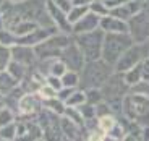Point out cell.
Instances as JSON below:
<instances>
[{
	"label": "cell",
	"instance_id": "cell-1",
	"mask_svg": "<svg viewBox=\"0 0 149 141\" xmlns=\"http://www.w3.org/2000/svg\"><path fill=\"white\" fill-rule=\"evenodd\" d=\"M113 71H115L113 67L109 65L105 60L102 59L89 60V62L84 63L83 70L79 71V88L81 89L102 88Z\"/></svg>",
	"mask_w": 149,
	"mask_h": 141
},
{
	"label": "cell",
	"instance_id": "cell-2",
	"mask_svg": "<svg viewBox=\"0 0 149 141\" xmlns=\"http://www.w3.org/2000/svg\"><path fill=\"white\" fill-rule=\"evenodd\" d=\"M101 89H102L104 101L110 105L112 112H113L115 115H118V114L122 115L123 97L130 93V86L127 84V81H125V78H123V73L113 71Z\"/></svg>",
	"mask_w": 149,
	"mask_h": 141
},
{
	"label": "cell",
	"instance_id": "cell-3",
	"mask_svg": "<svg viewBox=\"0 0 149 141\" xmlns=\"http://www.w3.org/2000/svg\"><path fill=\"white\" fill-rule=\"evenodd\" d=\"M122 115L141 126L149 125V96L141 93H128L123 97Z\"/></svg>",
	"mask_w": 149,
	"mask_h": 141
},
{
	"label": "cell",
	"instance_id": "cell-4",
	"mask_svg": "<svg viewBox=\"0 0 149 141\" xmlns=\"http://www.w3.org/2000/svg\"><path fill=\"white\" fill-rule=\"evenodd\" d=\"M133 44L134 42L128 33H105L101 59L113 67L117 60L120 59V55Z\"/></svg>",
	"mask_w": 149,
	"mask_h": 141
},
{
	"label": "cell",
	"instance_id": "cell-5",
	"mask_svg": "<svg viewBox=\"0 0 149 141\" xmlns=\"http://www.w3.org/2000/svg\"><path fill=\"white\" fill-rule=\"evenodd\" d=\"M104 36H105V33L101 29V28L93 29V31H88V33L73 34L74 42L79 45L81 52L84 54L86 62L101 59V55H102V44H104Z\"/></svg>",
	"mask_w": 149,
	"mask_h": 141
},
{
	"label": "cell",
	"instance_id": "cell-6",
	"mask_svg": "<svg viewBox=\"0 0 149 141\" xmlns=\"http://www.w3.org/2000/svg\"><path fill=\"white\" fill-rule=\"evenodd\" d=\"M71 39H73V34L58 31V33L52 34L50 37H47L45 41H42L41 44L34 45V52H36L39 60L55 59V57H60L62 50L67 47V44Z\"/></svg>",
	"mask_w": 149,
	"mask_h": 141
},
{
	"label": "cell",
	"instance_id": "cell-7",
	"mask_svg": "<svg viewBox=\"0 0 149 141\" xmlns=\"http://www.w3.org/2000/svg\"><path fill=\"white\" fill-rule=\"evenodd\" d=\"M148 54H149V50H148V47H146V42L144 44H136V42H134L133 45H130V47L120 55V59L117 60V63L113 65V70L118 71V73H125L127 70L133 68L134 65L141 63L143 60L148 57Z\"/></svg>",
	"mask_w": 149,
	"mask_h": 141
},
{
	"label": "cell",
	"instance_id": "cell-8",
	"mask_svg": "<svg viewBox=\"0 0 149 141\" xmlns=\"http://www.w3.org/2000/svg\"><path fill=\"white\" fill-rule=\"evenodd\" d=\"M128 34L136 44L149 41V15L146 11H139L128 20Z\"/></svg>",
	"mask_w": 149,
	"mask_h": 141
},
{
	"label": "cell",
	"instance_id": "cell-9",
	"mask_svg": "<svg viewBox=\"0 0 149 141\" xmlns=\"http://www.w3.org/2000/svg\"><path fill=\"white\" fill-rule=\"evenodd\" d=\"M60 59L67 63L68 70H74V71H81L83 67H84V63H86L84 54L81 52V49L74 42V39H71L67 44V47L62 50Z\"/></svg>",
	"mask_w": 149,
	"mask_h": 141
},
{
	"label": "cell",
	"instance_id": "cell-10",
	"mask_svg": "<svg viewBox=\"0 0 149 141\" xmlns=\"http://www.w3.org/2000/svg\"><path fill=\"white\" fill-rule=\"evenodd\" d=\"M45 7H47L49 15H50V18H52L54 24L58 28V31L71 34V23L68 21L67 11H63L62 8H58L52 0H45Z\"/></svg>",
	"mask_w": 149,
	"mask_h": 141
},
{
	"label": "cell",
	"instance_id": "cell-11",
	"mask_svg": "<svg viewBox=\"0 0 149 141\" xmlns=\"http://www.w3.org/2000/svg\"><path fill=\"white\" fill-rule=\"evenodd\" d=\"M18 109L23 115H33L36 112L42 110V99L37 93H24L23 96H19L18 101Z\"/></svg>",
	"mask_w": 149,
	"mask_h": 141
},
{
	"label": "cell",
	"instance_id": "cell-12",
	"mask_svg": "<svg viewBox=\"0 0 149 141\" xmlns=\"http://www.w3.org/2000/svg\"><path fill=\"white\" fill-rule=\"evenodd\" d=\"M11 59L23 63V65H26V67H31L37 60V55L34 52V47H31V45L15 44L11 45Z\"/></svg>",
	"mask_w": 149,
	"mask_h": 141
},
{
	"label": "cell",
	"instance_id": "cell-13",
	"mask_svg": "<svg viewBox=\"0 0 149 141\" xmlns=\"http://www.w3.org/2000/svg\"><path fill=\"white\" fill-rule=\"evenodd\" d=\"M60 130H62V135H63L65 140H81V138H86L83 135H88L84 126L71 122L65 115L60 117Z\"/></svg>",
	"mask_w": 149,
	"mask_h": 141
},
{
	"label": "cell",
	"instance_id": "cell-14",
	"mask_svg": "<svg viewBox=\"0 0 149 141\" xmlns=\"http://www.w3.org/2000/svg\"><path fill=\"white\" fill-rule=\"evenodd\" d=\"M99 28L104 33H128V21L109 13L105 16H101Z\"/></svg>",
	"mask_w": 149,
	"mask_h": 141
},
{
	"label": "cell",
	"instance_id": "cell-15",
	"mask_svg": "<svg viewBox=\"0 0 149 141\" xmlns=\"http://www.w3.org/2000/svg\"><path fill=\"white\" fill-rule=\"evenodd\" d=\"M99 21H101V16L93 13V11H88L81 20H78V21L71 26V34L88 33V31L97 29V28H99Z\"/></svg>",
	"mask_w": 149,
	"mask_h": 141
},
{
	"label": "cell",
	"instance_id": "cell-16",
	"mask_svg": "<svg viewBox=\"0 0 149 141\" xmlns=\"http://www.w3.org/2000/svg\"><path fill=\"white\" fill-rule=\"evenodd\" d=\"M18 83H19L18 80L13 78L7 70L0 71V93H2V96H7L13 89H16L18 88Z\"/></svg>",
	"mask_w": 149,
	"mask_h": 141
},
{
	"label": "cell",
	"instance_id": "cell-17",
	"mask_svg": "<svg viewBox=\"0 0 149 141\" xmlns=\"http://www.w3.org/2000/svg\"><path fill=\"white\" fill-rule=\"evenodd\" d=\"M26 70H28L26 65H23V63L16 62V60H13V59H11V62L8 63V67H7V71L13 76V78L18 80V81H23V80L26 78Z\"/></svg>",
	"mask_w": 149,
	"mask_h": 141
},
{
	"label": "cell",
	"instance_id": "cell-18",
	"mask_svg": "<svg viewBox=\"0 0 149 141\" xmlns=\"http://www.w3.org/2000/svg\"><path fill=\"white\" fill-rule=\"evenodd\" d=\"M42 105H44L45 109H49L50 112H54V114H57L58 117H62L65 112V102L62 99H58V97H52V99H45L42 101Z\"/></svg>",
	"mask_w": 149,
	"mask_h": 141
},
{
	"label": "cell",
	"instance_id": "cell-19",
	"mask_svg": "<svg viewBox=\"0 0 149 141\" xmlns=\"http://www.w3.org/2000/svg\"><path fill=\"white\" fill-rule=\"evenodd\" d=\"M123 78H125V81H127V84L130 86H134L136 83H139L143 80L141 76V63H138V65H134L133 68H130V70H127L125 73H123Z\"/></svg>",
	"mask_w": 149,
	"mask_h": 141
},
{
	"label": "cell",
	"instance_id": "cell-20",
	"mask_svg": "<svg viewBox=\"0 0 149 141\" xmlns=\"http://www.w3.org/2000/svg\"><path fill=\"white\" fill-rule=\"evenodd\" d=\"M88 11H89V7H88V5H73V7L68 10V13H67L68 21L71 23V26H73L78 20H81Z\"/></svg>",
	"mask_w": 149,
	"mask_h": 141
},
{
	"label": "cell",
	"instance_id": "cell-21",
	"mask_svg": "<svg viewBox=\"0 0 149 141\" xmlns=\"http://www.w3.org/2000/svg\"><path fill=\"white\" fill-rule=\"evenodd\" d=\"M83 102H86V94H84V89L81 88H76L70 96L67 97L65 101V105H71V107H78L81 105Z\"/></svg>",
	"mask_w": 149,
	"mask_h": 141
},
{
	"label": "cell",
	"instance_id": "cell-22",
	"mask_svg": "<svg viewBox=\"0 0 149 141\" xmlns=\"http://www.w3.org/2000/svg\"><path fill=\"white\" fill-rule=\"evenodd\" d=\"M62 84L67 88H79V71L67 70L62 75Z\"/></svg>",
	"mask_w": 149,
	"mask_h": 141
},
{
	"label": "cell",
	"instance_id": "cell-23",
	"mask_svg": "<svg viewBox=\"0 0 149 141\" xmlns=\"http://www.w3.org/2000/svg\"><path fill=\"white\" fill-rule=\"evenodd\" d=\"M115 123H117V115L115 114H109V115H104V117H99V119H97V126H99L102 131H105V135L115 126Z\"/></svg>",
	"mask_w": 149,
	"mask_h": 141
},
{
	"label": "cell",
	"instance_id": "cell-24",
	"mask_svg": "<svg viewBox=\"0 0 149 141\" xmlns=\"http://www.w3.org/2000/svg\"><path fill=\"white\" fill-rule=\"evenodd\" d=\"M84 94H86V102L96 105L99 104L101 101H104V96H102V89L101 88H89V89H84Z\"/></svg>",
	"mask_w": 149,
	"mask_h": 141
},
{
	"label": "cell",
	"instance_id": "cell-25",
	"mask_svg": "<svg viewBox=\"0 0 149 141\" xmlns=\"http://www.w3.org/2000/svg\"><path fill=\"white\" fill-rule=\"evenodd\" d=\"M63 115L67 117V119H70L71 122H74V123H78V125L84 126V119H83V115H81V112H79L78 107H71V105H67V107H65Z\"/></svg>",
	"mask_w": 149,
	"mask_h": 141
},
{
	"label": "cell",
	"instance_id": "cell-26",
	"mask_svg": "<svg viewBox=\"0 0 149 141\" xmlns=\"http://www.w3.org/2000/svg\"><path fill=\"white\" fill-rule=\"evenodd\" d=\"M10 62H11V47L0 44V71L7 70Z\"/></svg>",
	"mask_w": 149,
	"mask_h": 141
},
{
	"label": "cell",
	"instance_id": "cell-27",
	"mask_svg": "<svg viewBox=\"0 0 149 141\" xmlns=\"http://www.w3.org/2000/svg\"><path fill=\"white\" fill-rule=\"evenodd\" d=\"M109 13H110V15H113V16H117V18L125 20V21H128V20H130L131 16H133L127 3L120 5V7H115V8H110V11H109Z\"/></svg>",
	"mask_w": 149,
	"mask_h": 141
},
{
	"label": "cell",
	"instance_id": "cell-28",
	"mask_svg": "<svg viewBox=\"0 0 149 141\" xmlns=\"http://www.w3.org/2000/svg\"><path fill=\"white\" fill-rule=\"evenodd\" d=\"M16 138V123L11 122L5 126H0V140H15Z\"/></svg>",
	"mask_w": 149,
	"mask_h": 141
},
{
	"label": "cell",
	"instance_id": "cell-29",
	"mask_svg": "<svg viewBox=\"0 0 149 141\" xmlns=\"http://www.w3.org/2000/svg\"><path fill=\"white\" fill-rule=\"evenodd\" d=\"M89 11H93V13H96V15H99V16H105V15H109V7L105 5V2L104 0H94L93 3L89 5Z\"/></svg>",
	"mask_w": 149,
	"mask_h": 141
},
{
	"label": "cell",
	"instance_id": "cell-30",
	"mask_svg": "<svg viewBox=\"0 0 149 141\" xmlns=\"http://www.w3.org/2000/svg\"><path fill=\"white\" fill-rule=\"evenodd\" d=\"M78 109H79V112H81L84 120H89V119L96 117V105L89 104V102H83L81 105H78Z\"/></svg>",
	"mask_w": 149,
	"mask_h": 141
},
{
	"label": "cell",
	"instance_id": "cell-31",
	"mask_svg": "<svg viewBox=\"0 0 149 141\" xmlns=\"http://www.w3.org/2000/svg\"><path fill=\"white\" fill-rule=\"evenodd\" d=\"M37 94L41 96L42 101L45 99H52V97H57V91L52 88L50 84H47V83H44V84L41 86V88L37 89Z\"/></svg>",
	"mask_w": 149,
	"mask_h": 141
},
{
	"label": "cell",
	"instance_id": "cell-32",
	"mask_svg": "<svg viewBox=\"0 0 149 141\" xmlns=\"http://www.w3.org/2000/svg\"><path fill=\"white\" fill-rule=\"evenodd\" d=\"M15 120V114L10 110V107H2L0 109V126H5Z\"/></svg>",
	"mask_w": 149,
	"mask_h": 141
},
{
	"label": "cell",
	"instance_id": "cell-33",
	"mask_svg": "<svg viewBox=\"0 0 149 141\" xmlns=\"http://www.w3.org/2000/svg\"><path fill=\"white\" fill-rule=\"evenodd\" d=\"M109 114H113L110 109V105L105 102V101H101L99 104H96V117H104V115H109Z\"/></svg>",
	"mask_w": 149,
	"mask_h": 141
},
{
	"label": "cell",
	"instance_id": "cell-34",
	"mask_svg": "<svg viewBox=\"0 0 149 141\" xmlns=\"http://www.w3.org/2000/svg\"><path fill=\"white\" fill-rule=\"evenodd\" d=\"M45 83L50 84L55 91H60V89L63 88V84H62V78H60V76H55V75H47V76H45Z\"/></svg>",
	"mask_w": 149,
	"mask_h": 141
},
{
	"label": "cell",
	"instance_id": "cell-35",
	"mask_svg": "<svg viewBox=\"0 0 149 141\" xmlns=\"http://www.w3.org/2000/svg\"><path fill=\"white\" fill-rule=\"evenodd\" d=\"M141 76H143V81L149 83V57H146L141 62Z\"/></svg>",
	"mask_w": 149,
	"mask_h": 141
},
{
	"label": "cell",
	"instance_id": "cell-36",
	"mask_svg": "<svg viewBox=\"0 0 149 141\" xmlns=\"http://www.w3.org/2000/svg\"><path fill=\"white\" fill-rule=\"evenodd\" d=\"M74 89H76V88H67V86H63L60 91H57V97H58V99H62L65 102V101H67V97L73 93Z\"/></svg>",
	"mask_w": 149,
	"mask_h": 141
},
{
	"label": "cell",
	"instance_id": "cell-37",
	"mask_svg": "<svg viewBox=\"0 0 149 141\" xmlns=\"http://www.w3.org/2000/svg\"><path fill=\"white\" fill-rule=\"evenodd\" d=\"M52 2H54V3H55L58 8H62L63 11H67V13H68V10L73 7V2H71V0H52Z\"/></svg>",
	"mask_w": 149,
	"mask_h": 141
},
{
	"label": "cell",
	"instance_id": "cell-38",
	"mask_svg": "<svg viewBox=\"0 0 149 141\" xmlns=\"http://www.w3.org/2000/svg\"><path fill=\"white\" fill-rule=\"evenodd\" d=\"M104 2L109 7V10H110V8H115V7H120V5L127 3V2H130V0H104Z\"/></svg>",
	"mask_w": 149,
	"mask_h": 141
},
{
	"label": "cell",
	"instance_id": "cell-39",
	"mask_svg": "<svg viewBox=\"0 0 149 141\" xmlns=\"http://www.w3.org/2000/svg\"><path fill=\"white\" fill-rule=\"evenodd\" d=\"M71 2H73V5H88L89 7L94 0H71Z\"/></svg>",
	"mask_w": 149,
	"mask_h": 141
},
{
	"label": "cell",
	"instance_id": "cell-40",
	"mask_svg": "<svg viewBox=\"0 0 149 141\" xmlns=\"http://www.w3.org/2000/svg\"><path fill=\"white\" fill-rule=\"evenodd\" d=\"M8 2H11V3H18V2H23V0H8Z\"/></svg>",
	"mask_w": 149,
	"mask_h": 141
},
{
	"label": "cell",
	"instance_id": "cell-41",
	"mask_svg": "<svg viewBox=\"0 0 149 141\" xmlns=\"http://www.w3.org/2000/svg\"><path fill=\"white\" fill-rule=\"evenodd\" d=\"M3 3H5V0H0V7H2Z\"/></svg>",
	"mask_w": 149,
	"mask_h": 141
},
{
	"label": "cell",
	"instance_id": "cell-42",
	"mask_svg": "<svg viewBox=\"0 0 149 141\" xmlns=\"http://www.w3.org/2000/svg\"><path fill=\"white\" fill-rule=\"evenodd\" d=\"M0 99H2V93H0Z\"/></svg>",
	"mask_w": 149,
	"mask_h": 141
}]
</instances>
